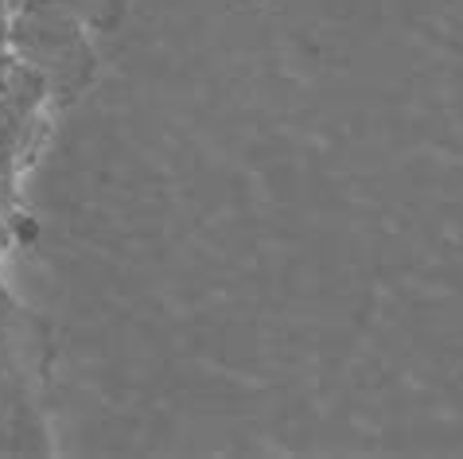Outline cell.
Segmentation results:
<instances>
[{"instance_id": "cell-1", "label": "cell", "mask_w": 463, "mask_h": 459, "mask_svg": "<svg viewBox=\"0 0 463 459\" xmlns=\"http://www.w3.org/2000/svg\"><path fill=\"white\" fill-rule=\"evenodd\" d=\"M0 59H5V23H0Z\"/></svg>"}]
</instances>
